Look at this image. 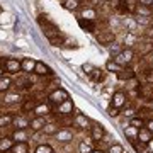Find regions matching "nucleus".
Here are the masks:
<instances>
[{
    "label": "nucleus",
    "mask_w": 153,
    "mask_h": 153,
    "mask_svg": "<svg viewBox=\"0 0 153 153\" xmlns=\"http://www.w3.org/2000/svg\"><path fill=\"white\" fill-rule=\"evenodd\" d=\"M134 56H136V53H134V49L133 48H123V51H121L119 55H116L112 60H114L117 65H121L123 68H128V66L133 65Z\"/></svg>",
    "instance_id": "f257e3e1"
},
{
    "label": "nucleus",
    "mask_w": 153,
    "mask_h": 153,
    "mask_svg": "<svg viewBox=\"0 0 153 153\" xmlns=\"http://www.w3.org/2000/svg\"><path fill=\"white\" fill-rule=\"evenodd\" d=\"M70 99V94L66 92L65 88H61V87H56L53 92H49L48 94V104H51V107H56V105H60L63 104L65 100H68Z\"/></svg>",
    "instance_id": "f03ea898"
},
{
    "label": "nucleus",
    "mask_w": 153,
    "mask_h": 153,
    "mask_svg": "<svg viewBox=\"0 0 153 153\" xmlns=\"http://www.w3.org/2000/svg\"><path fill=\"white\" fill-rule=\"evenodd\" d=\"M71 124L75 126L76 129H80V131H83V129L87 131V129H90V126H92V121L88 119L83 112H80V111L75 109V114H73V117H71Z\"/></svg>",
    "instance_id": "7ed1b4c3"
},
{
    "label": "nucleus",
    "mask_w": 153,
    "mask_h": 153,
    "mask_svg": "<svg viewBox=\"0 0 153 153\" xmlns=\"http://www.w3.org/2000/svg\"><path fill=\"white\" fill-rule=\"evenodd\" d=\"M53 111H55L56 117L73 116V114H75V104H73V100H71V99H68V100H65L63 104H60V105H56V107H53Z\"/></svg>",
    "instance_id": "20e7f679"
},
{
    "label": "nucleus",
    "mask_w": 153,
    "mask_h": 153,
    "mask_svg": "<svg viewBox=\"0 0 153 153\" xmlns=\"http://www.w3.org/2000/svg\"><path fill=\"white\" fill-rule=\"evenodd\" d=\"M4 70L7 71V75H17V73H22L21 60H17V58H5V60H4Z\"/></svg>",
    "instance_id": "39448f33"
},
{
    "label": "nucleus",
    "mask_w": 153,
    "mask_h": 153,
    "mask_svg": "<svg viewBox=\"0 0 153 153\" xmlns=\"http://www.w3.org/2000/svg\"><path fill=\"white\" fill-rule=\"evenodd\" d=\"M128 94L124 92V90H116L114 94H112V97H111V105H114V107H117V109H123L129 100H128Z\"/></svg>",
    "instance_id": "423d86ee"
},
{
    "label": "nucleus",
    "mask_w": 153,
    "mask_h": 153,
    "mask_svg": "<svg viewBox=\"0 0 153 153\" xmlns=\"http://www.w3.org/2000/svg\"><path fill=\"white\" fill-rule=\"evenodd\" d=\"M88 133H90V140H92L94 143H100L102 140H104V136H105L104 126L99 124V123H92V126H90Z\"/></svg>",
    "instance_id": "0eeeda50"
},
{
    "label": "nucleus",
    "mask_w": 153,
    "mask_h": 153,
    "mask_svg": "<svg viewBox=\"0 0 153 153\" xmlns=\"http://www.w3.org/2000/svg\"><path fill=\"white\" fill-rule=\"evenodd\" d=\"M56 141L61 143V145H66V143H71L73 138H75V133L71 131L70 128H60V131L55 134Z\"/></svg>",
    "instance_id": "6e6552de"
},
{
    "label": "nucleus",
    "mask_w": 153,
    "mask_h": 153,
    "mask_svg": "<svg viewBox=\"0 0 153 153\" xmlns=\"http://www.w3.org/2000/svg\"><path fill=\"white\" fill-rule=\"evenodd\" d=\"M95 39L102 46H111L112 43H116V34L112 31H100V33L95 34Z\"/></svg>",
    "instance_id": "1a4fd4ad"
},
{
    "label": "nucleus",
    "mask_w": 153,
    "mask_h": 153,
    "mask_svg": "<svg viewBox=\"0 0 153 153\" xmlns=\"http://www.w3.org/2000/svg\"><path fill=\"white\" fill-rule=\"evenodd\" d=\"M76 19H87V21H97V9L95 7H85L83 5L78 10V17Z\"/></svg>",
    "instance_id": "9d476101"
},
{
    "label": "nucleus",
    "mask_w": 153,
    "mask_h": 153,
    "mask_svg": "<svg viewBox=\"0 0 153 153\" xmlns=\"http://www.w3.org/2000/svg\"><path fill=\"white\" fill-rule=\"evenodd\" d=\"M41 29H43L44 36L48 38V41H49V39L58 38V36L61 34V31L58 29V26H56V24H53V22H48V24H46V26H43Z\"/></svg>",
    "instance_id": "9b49d317"
},
{
    "label": "nucleus",
    "mask_w": 153,
    "mask_h": 153,
    "mask_svg": "<svg viewBox=\"0 0 153 153\" xmlns=\"http://www.w3.org/2000/svg\"><path fill=\"white\" fill-rule=\"evenodd\" d=\"M36 63L38 61L34 58H22L21 60V70L24 75H33L34 73V68H36Z\"/></svg>",
    "instance_id": "f8f14e48"
},
{
    "label": "nucleus",
    "mask_w": 153,
    "mask_h": 153,
    "mask_svg": "<svg viewBox=\"0 0 153 153\" xmlns=\"http://www.w3.org/2000/svg\"><path fill=\"white\" fill-rule=\"evenodd\" d=\"M33 112H34V116H39V117H48V116L53 112V107H51V104H48V102H39Z\"/></svg>",
    "instance_id": "ddd939ff"
},
{
    "label": "nucleus",
    "mask_w": 153,
    "mask_h": 153,
    "mask_svg": "<svg viewBox=\"0 0 153 153\" xmlns=\"http://www.w3.org/2000/svg\"><path fill=\"white\" fill-rule=\"evenodd\" d=\"M24 99H22V95H21V92H7V94H4V104L5 105H14V104H19V102H22Z\"/></svg>",
    "instance_id": "4468645a"
},
{
    "label": "nucleus",
    "mask_w": 153,
    "mask_h": 153,
    "mask_svg": "<svg viewBox=\"0 0 153 153\" xmlns=\"http://www.w3.org/2000/svg\"><path fill=\"white\" fill-rule=\"evenodd\" d=\"M46 123H48V119H46V117H39V116H34L33 119H31L29 129H31L33 133H39V131H43V128L46 126Z\"/></svg>",
    "instance_id": "2eb2a0df"
},
{
    "label": "nucleus",
    "mask_w": 153,
    "mask_h": 153,
    "mask_svg": "<svg viewBox=\"0 0 153 153\" xmlns=\"http://www.w3.org/2000/svg\"><path fill=\"white\" fill-rule=\"evenodd\" d=\"M29 124H31V119L27 116H14V121H12L14 129H29Z\"/></svg>",
    "instance_id": "dca6fc26"
},
{
    "label": "nucleus",
    "mask_w": 153,
    "mask_h": 153,
    "mask_svg": "<svg viewBox=\"0 0 153 153\" xmlns=\"http://www.w3.org/2000/svg\"><path fill=\"white\" fill-rule=\"evenodd\" d=\"M105 75H107V71H105V68H94L92 70V73L88 75V78L92 80L94 83H102L105 80Z\"/></svg>",
    "instance_id": "f3484780"
},
{
    "label": "nucleus",
    "mask_w": 153,
    "mask_h": 153,
    "mask_svg": "<svg viewBox=\"0 0 153 153\" xmlns=\"http://www.w3.org/2000/svg\"><path fill=\"white\" fill-rule=\"evenodd\" d=\"M116 76H117V80H121V82H128L131 78H136V71L133 70L131 66H128V68H123L121 71H117Z\"/></svg>",
    "instance_id": "a211bd4d"
},
{
    "label": "nucleus",
    "mask_w": 153,
    "mask_h": 153,
    "mask_svg": "<svg viewBox=\"0 0 153 153\" xmlns=\"http://www.w3.org/2000/svg\"><path fill=\"white\" fill-rule=\"evenodd\" d=\"M12 87H14V78H12V75L0 76V92H2V94L10 92Z\"/></svg>",
    "instance_id": "6ab92c4d"
},
{
    "label": "nucleus",
    "mask_w": 153,
    "mask_h": 153,
    "mask_svg": "<svg viewBox=\"0 0 153 153\" xmlns=\"http://www.w3.org/2000/svg\"><path fill=\"white\" fill-rule=\"evenodd\" d=\"M10 138L16 143H24L29 141V129H14L10 134Z\"/></svg>",
    "instance_id": "aec40b11"
},
{
    "label": "nucleus",
    "mask_w": 153,
    "mask_h": 153,
    "mask_svg": "<svg viewBox=\"0 0 153 153\" xmlns=\"http://www.w3.org/2000/svg\"><path fill=\"white\" fill-rule=\"evenodd\" d=\"M34 75L38 76H53V71L48 65H44L43 61H38L36 63V68H34Z\"/></svg>",
    "instance_id": "412c9836"
},
{
    "label": "nucleus",
    "mask_w": 153,
    "mask_h": 153,
    "mask_svg": "<svg viewBox=\"0 0 153 153\" xmlns=\"http://www.w3.org/2000/svg\"><path fill=\"white\" fill-rule=\"evenodd\" d=\"M63 9L65 10H70V12H78L80 9L83 7L82 0H63Z\"/></svg>",
    "instance_id": "4be33fe9"
},
{
    "label": "nucleus",
    "mask_w": 153,
    "mask_h": 153,
    "mask_svg": "<svg viewBox=\"0 0 153 153\" xmlns=\"http://www.w3.org/2000/svg\"><path fill=\"white\" fill-rule=\"evenodd\" d=\"M78 26L87 31V33H95L97 31V21H87V19H76Z\"/></svg>",
    "instance_id": "5701e85b"
},
{
    "label": "nucleus",
    "mask_w": 153,
    "mask_h": 153,
    "mask_svg": "<svg viewBox=\"0 0 153 153\" xmlns=\"http://www.w3.org/2000/svg\"><path fill=\"white\" fill-rule=\"evenodd\" d=\"M58 131H60V124H58L56 121H48V123H46V126L43 128L44 136H55Z\"/></svg>",
    "instance_id": "b1692460"
},
{
    "label": "nucleus",
    "mask_w": 153,
    "mask_h": 153,
    "mask_svg": "<svg viewBox=\"0 0 153 153\" xmlns=\"http://www.w3.org/2000/svg\"><path fill=\"white\" fill-rule=\"evenodd\" d=\"M14 145L16 141L10 136H0V153H9Z\"/></svg>",
    "instance_id": "393cba45"
},
{
    "label": "nucleus",
    "mask_w": 153,
    "mask_h": 153,
    "mask_svg": "<svg viewBox=\"0 0 153 153\" xmlns=\"http://www.w3.org/2000/svg\"><path fill=\"white\" fill-rule=\"evenodd\" d=\"M153 140V133L150 131V129H146V128H141L140 131H138V141L145 143V145H150Z\"/></svg>",
    "instance_id": "a878e982"
},
{
    "label": "nucleus",
    "mask_w": 153,
    "mask_h": 153,
    "mask_svg": "<svg viewBox=\"0 0 153 153\" xmlns=\"http://www.w3.org/2000/svg\"><path fill=\"white\" fill-rule=\"evenodd\" d=\"M138 128H134V126H124V136L126 140L129 143H134L138 140Z\"/></svg>",
    "instance_id": "bb28decb"
},
{
    "label": "nucleus",
    "mask_w": 153,
    "mask_h": 153,
    "mask_svg": "<svg viewBox=\"0 0 153 153\" xmlns=\"http://www.w3.org/2000/svg\"><path fill=\"white\" fill-rule=\"evenodd\" d=\"M39 102L36 100L34 97H29V99H24L22 100V112H31V111H34L36 109V105H38Z\"/></svg>",
    "instance_id": "cd10ccee"
},
{
    "label": "nucleus",
    "mask_w": 153,
    "mask_h": 153,
    "mask_svg": "<svg viewBox=\"0 0 153 153\" xmlns=\"http://www.w3.org/2000/svg\"><path fill=\"white\" fill-rule=\"evenodd\" d=\"M134 16L136 17H150L153 16V9L152 7H145V5H140L138 4V7H136V10H134Z\"/></svg>",
    "instance_id": "c85d7f7f"
},
{
    "label": "nucleus",
    "mask_w": 153,
    "mask_h": 153,
    "mask_svg": "<svg viewBox=\"0 0 153 153\" xmlns=\"http://www.w3.org/2000/svg\"><path fill=\"white\" fill-rule=\"evenodd\" d=\"M31 148H29V141H24V143H16L12 146L10 153H29Z\"/></svg>",
    "instance_id": "c756f323"
},
{
    "label": "nucleus",
    "mask_w": 153,
    "mask_h": 153,
    "mask_svg": "<svg viewBox=\"0 0 153 153\" xmlns=\"http://www.w3.org/2000/svg\"><path fill=\"white\" fill-rule=\"evenodd\" d=\"M12 121H14V114H10V112L0 114V129H4V128H9V126H12Z\"/></svg>",
    "instance_id": "7c9ffc66"
},
{
    "label": "nucleus",
    "mask_w": 153,
    "mask_h": 153,
    "mask_svg": "<svg viewBox=\"0 0 153 153\" xmlns=\"http://www.w3.org/2000/svg\"><path fill=\"white\" fill-rule=\"evenodd\" d=\"M145 124H146V119L141 117V116H134V117L129 119V126H134V128H138V129L145 128Z\"/></svg>",
    "instance_id": "2f4dec72"
},
{
    "label": "nucleus",
    "mask_w": 153,
    "mask_h": 153,
    "mask_svg": "<svg viewBox=\"0 0 153 153\" xmlns=\"http://www.w3.org/2000/svg\"><path fill=\"white\" fill-rule=\"evenodd\" d=\"M34 153H55V150L48 143H39L38 146L34 148Z\"/></svg>",
    "instance_id": "473e14b6"
},
{
    "label": "nucleus",
    "mask_w": 153,
    "mask_h": 153,
    "mask_svg": "<svg viewBox=\"0 0 153 153\" xmlns=\"http://www.w3.org/2000/svg\"><path fill=\"white\" fill-rule=\"evenodd\" d=\"M134 112H136V107H134V105H131L129 102H128V104L123 107V111H121V114L126 116V117H129V119H131V117H134Z\"/></svg>",
    "instance_id": "72a5a7b5"
},
{
    "label": "nucleus",
    "mask_w": 153,
    "mask_h": 153,
    "mask_svg": "<svg viewBox=\"0 0 153 153\" xmlns=\"http://www.w3.org/2000/svg\"><path fill=\"white\" fill-rule=\"evenodd\" d=\"M133 145V148L136 150V153H150V148H148V145H145V143H141V141H134V143H131Z\"/></svg>",
    "instance_id": "f704fd0d"
},
{
    "label": "nucleus",
    "mask_w": 153,
    "mask_h": 153,
    "mask_svg": "<svg viewBox=\"0 0 153 153\" xmlns=\"http://www.w3.org/2000/svg\"><path fill=\"white\" fill-rule=\"evenodd\" d=\"M94 146H92V143H88V141H80L78 143V153H92Z\"/></svg>",
    "instance_id": "c9c22d12"
},
{
    "label": "nucleus",
    "mask_w": 153,
    "mask_h": 153,
    "mask_svg": "<svg viewBox=\"0 0 153 153\" xmlns=\"http://www.w3.org/2000/svg\"><path fill=\"white\" fill-rule=\"evenodd\" d=\"M123 70V66L117 65L114 60H109L107 63H105V71H114V73H117V71Z\"/></svg>",
    "instance_id": "e433bc0d"
},
{
    "label": "nucleus",
    "mask_w": 153,
    "mask_h": 153,
    "mask_svg": "<svg viewBox=\"0 0 153 153\" xmlns=\"http://www.w3.org/2000/svg\"><path fill=\"white\" fill-rule=\"evenodd\" d=\"M107 153H124V148L119 143H111L107 146Z\"/></svg>",
    "instance_id": "4c0bfd02"
},
{
    "label": "nucleus",
    "mask_w": 153,
    "mask_h": 153,
    "mask_svg": "<svg viewBox=\"0 0 153 153\" xmlns=\"http://www.w3.org/2000/svg\"><path fill=\"white\" fill-rule=\"evenodd\" d=\"M107 48H109V53H111V56H112V58H114L116 55H119L121 51H123V48H121L117 43H112L111 46H107Z\"/></svg>",
    "instance_id": "58836bf2"
},
{
    "label": "nucleus",
    "mask_w": 153,
    "mask_h": 153,
    "mask_svg": "<svg viewBox=\"0 0 153 153\" xmlns=\"http://www.w3.org/2000/svg\"><path fill=\"white\" fill-rule=\"evenodd\" d=\"M63 43H65V36H63V34H60V36L55 38V39H49V44H51V46H63Z\"/></svg>",
    "instance_id": "ea45409f"
},
{
    "label": "nucleus",
    "mask_w": 153,
    "mask_h": 153,
    "mask_svg": "<svg viewBox=\"0 0 153 153\" xmlns=\"http://www.w3.org/2000/svg\"><path fill=\"white\" fill-rule=\"evenodd\" d=\"M48 22H51V21L48 19V16H46V14H39V16H38V24L41 26V27H43V26H46Z\"/></svg>",
    "instance_id": "a19ab883"
},
{
    "label": "nucleus",
    "mask_w": 153,
    "mask_h": 153,
    "mask_svg": "<svg viewBox=\"0 0 153 153\" xmlns=\"http://www.w3.org/2000/svg\"><path fill=\"white\" fill-rule=\"evenodd\" d=\"M107 114H109L111 117H117V116L121 114V109H117V107H114V105H109V109H107Z\"/></svg>",
    "instance_id": "79ce46f5"
},
{
    "label": "nucleus",
    "mask_w": 153,
    "mask_h": 153,
    "mask_svg": "<svg viewBox=\"0 0 153 153\" xmlns=\"http://www.w3.org/2000/svg\"><path fill=\"white\" fill-rule=\"evenodd\" d=\"M145 38H146V41H152L153 43V24L150 26V27H146V31H145Z\"/></svg>",
    "instance_id": "37998d69"
},
{
    "label": "nucleus",
    "mask_w": 153,
    "mask_h": 153,
    "mask_svg": "<svg viewBox=\"0 0 153 153\" xmlns=\"http://www.w3.org/2000/svg\"><path fill=\"white\" fill-rule=\"evenodd\" d=\"M145 61H146L148 68H153V51L150 53V55H146V56H145Z\"/></svg>",
    "instance_id": "c03bdc74"
},
{
    "label": "nucleus",
    "mask_w": 153,
    "mask_h": 153,
    "mask_svg": "<svg viewBox=\"0 0 153 153\" xmlns=\"http://www.w3.org/2000/svg\"><path fill=\"white\" fill-rule=\"evenodd\" d=\"M94 68H95V66H94V65H90V63H85V65L82 66V70L85 71L87 75H90V73H92V70H94Z\"/></svg>",
    "instance_id": "a18cd8bd"
},
{
    "label": "nucleus",
    "mask_w": 153,
    "mask_h": 153,
    "mask_svg": "<svg viewBox=\"0 0 153 153\" xmlns=\"http://www.w3.org/2000/svg\"><path fill=\"white\" fill-rule=\"evenodd\" d=\"M138 4L145 7H153V0H138Z\"/></svg>",
    "instance_id": "49530a36"
},
{
    "label": "nucleus",
    "mask_w": 153,
    "mask_h": 153,
    "mask_svg": "<svg viewBox=\"0 0 153 153\" xmlns=\"http://www.w3.org/2000/svg\"><path fill=\"white\" fill-rule=\"evenodd\" d=\"M145 128H146V129H150V131L153 133V117L146 119V124H145Z\"/></svg>",
    "instance_id": "de8ad7c7"
},
{
    "label": "nucleus",
    "mask_w": 153,
    "mask_h": 153,
    "mask_svg": "<svg viewBox=\"0 0 153 153\" xmlns=\"http://www.w3.org/2000/svg\"><path fill=\"white\" fill-rule=\"evenodd\" d=\"M92 153H107V150H104V148H94Z\"/></svg>",
    "instance_id": "09e8293b"
},
{
    "label": "nucleus",
    "mask_w": 153,
    "mask_h": 153,
    "mask_svg": "<svg viewBox=\"0 0 153 153\" xmlns=\"http://www.w3.org/2000/svg\"><path fill=\"white\" fill-rule=\"evenodd\" d=\"M0 76H4V66H0Z\"/></svg>",
    "instance_id": "8fccbe9b"
},
{
    "label": "nucleus",
    "mask_w": 153,
    "mask_h": 153,
    "mask_svg": "<svg viewBox=\"0 0 153 153\" xmlns=\"http://www.w3.org/2000/svg\"><path fill=\"white\" fill-rule=\"evenodd\" d=\"M2 12H4V9H2V7H0V14H2Z\"/></svg>",
    "instance_id": "3c124183"
},
{
    "label": "nucleus",
    "mask_w": 153,
    "mask_h": 153,
    "mask_svg": "<svg viewBox=\"0 0 153 153\" xmlns=\"http://www.w3.org/2000/svg\"><path fill=\"white\" fill-rule=\"evenodd\" d=\"M9 153H10V152H9Z\"/></svg>",
    "instance_id": "603ef678"
}]
</instances>
